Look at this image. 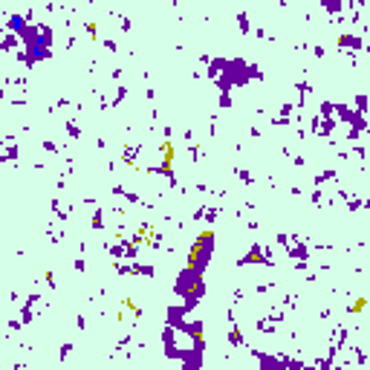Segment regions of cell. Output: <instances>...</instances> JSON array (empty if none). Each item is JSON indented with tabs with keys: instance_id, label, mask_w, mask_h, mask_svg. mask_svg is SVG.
<instances>
[{
	"instance_id": "1",
	"label": "cell",
	"mask_w": 370,
	"mask_h": 370,
	"mask_svg": "<svg viewBox=\"0 0 370 370\" xmlns=\"http://www.w3.org/2000/svg\"><path fill=\"white\" fill-rule=\"evenodd\" d=\"M211 249H214V234H211V232L200 234V240L194 243V252H191V263H188V269H191L194 275H200V278H203V272H206V266H209V260H211Z\"/></svg>"
}]
</instances>
